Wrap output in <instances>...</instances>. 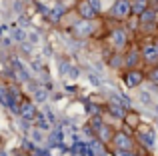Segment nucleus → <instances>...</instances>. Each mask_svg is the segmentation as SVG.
<instances>
[{
	"label": "nucleus",
	"instance_id": "nucleus-1",
	"mask_svg": "<svg viewBox=\"0 0 158 156\" xmlns=\"http://www.w3.org/2000/svg\"><path fill=\"white\" fill-rule=\"evenodd\" d=\"M92 28H94L92 20L82 18V20H78V22L74 24L72 34H74V36H78V38H86V36H90V34H92Z\"/></svg>",
	"mask_w": 158,
	"mask_h": 156
},
{
	"label": "nucleus",
	"instance_id": "nucleus-4",
	"mask_svg": "<svg viewBox=\"0 0 158 156\" xmlns=\"http://www.w3.org/2000/svg\"><path fill=\"white\" fill-rule=\"evenodd\" d=\"M128 12H132V6L126 2V0H118V2L114 4V8H112V14L118 16V18H124Z\"/></svg>",
	"mask_w": 158,
	"mask_h": 156
},
{
	"label": "nucleus",
	"instance_id": "nucleus-15",
	"mask_svg": "<svg viewBox=\"0 0 158 156\" xmlns=\"http://www.w3.org/2000/svg\"><path fill=\"white\" fill-rule=\"evenodd\" d=\"M14 40H24V32L22 30H16L14 32Z\"/></svg>",
	"mask_w": 158,
	"mask_h": 156
},
{
	"label": "nucleus",
	"instance_id": "nucleus-6",
	"mask_svg": "<svg viewBox=\"0 0 158 156\" xmlns=\"http://www.w3.org/2000/svg\"><path fill=\"white\" fill-rule=\"evenodd\" d=\"M124 80H126L128 86H138L140 82H142V72L130 70V72H126V74H124Z\"/></svg>",
	"mask_w": 158,
	"mask_h": 156
},
{
	"label": "nucleus",
	"instance_id": "nucleus-13",
	"mask_svg": "<svg viewBox=\"0 0 158 156\" xmlns=\"http://www.w3.org/2000/svg\"><path fill=\"white\" fill-rule=\"evenodd\" d=\"M122 32H114V38H112V42H114L116 44V46H122V44L124 42H126V38H122Z\"/></svg>",
	"mask_w": 158,
	"mask_h": 156
},
{
	"label": "nucleus",
	"instance_id": "nucleus-14",
	"mask_svg": "<svg viewBox=\"0 0 158 156\" xmlns=\"http://www.w3.org/2000/svg\"><path fill=\"white\" fill-rule=\"evenodd\" d=\"M124 120H128V124H130V126H136L138 118H136V114H128V116H124Z\"/></svg>",
	"mask_w": 158,
	"mask_h": 156
},
{
	"label": "nucleus",
	"instance_id": "nucleus-9",
	"mask_svg": "<svg viewBox=\"0 0 158 156\" xmlns=\"http://www.w3.org/2000/svg\"><path fill=\"white\" fill-rule=\"evenodd\" d=\"M130 6H132V12H134V14H142L148 8V4H146V0H134V4H130Z\"/></svg>",
	"mask_w": 158,
	"mask_h": 156
},
{
	"label": "nucleus",
	"instance_id": "nucleus-7",
	"mask_svg": "<svg viewBox=\"0 0 158 156\" xmlns=\"http://www.w3.org/2000/svg\"><path fill=\"white\" fill-rule=\"evenodd\" d=\"M114 140H116V144H118L120 148H124V146H126V148H132V142H130V138H128L124 132H118V134L114 136Z\"/></svg>",
	"mask_w": 158,
	"mask_h": 156
},
{
	"label": "nucleus",
	"instance_id": "nucleus-16",
	"mask_svg": "<svg viewBox=\"0 0 158 156\" xmlns=\"http://www.w3.org/2000/svg\"><path fill=\"white\" fill-rule=\"evenodd\" d=\"M150 78H152V80H154V82H158V68H156V70H152Z\"/></svg>",
	"mask_w": 158,
	"mask_h": 156
},
{
	"label": "nucleus",
	"instance_id": "nucleus-11",
	"mask_svg": "<svg viewBox=\"0 0 158 156\" xmlns=\"http://www.w3.org/2000/svg\"><path fill=\"white\" fill-rule=\"evenodd\" d=\"M108 110H110L116 118H124V116H126V114H124V110L120 108V106H114V104H112V106H108Z\"/></svg>",
	"mask_w": 158,
	"mask_h": 156
},
{
	"label": "nucleus",
	"instance_id": "nucleus-2",
	"mask_svg": "<svg viewBox=\"0 0 158 156\" xmlns=\"http://www.w3.org/2000/svg\"><path fill=\"white\" fill-rule=\"evenodd\" d=\"M18 114L24 118V120H34L36 116H38V112H36V106L32 104V102H20V108H18Z\"/></svg>",
	"mask_w": 158,
	"mask_h": 156
},
{
	"label": "nucleus",
	"instance_id": "nucleus-3",
	"mask_svg": "<svg viewBox=\"0 0 158 156\" xmlns=\"http://www.w3.org/2000/svg\"><path fill=\"white\" fill-rule=\"evenodd\" d=\"M78 14H80L82 18H86V20H92L98 12L94 10V6L90 4V0H82V2L78 4Z\"/></svg>",
	"mask_w": 158,
	"mask_h": 156
},
{
	"label": "nucleus",
	"instance_id": "nucleus-12",
	"mask_svg": "<svg viewBox=\"0 0 158 156\" xmlns=\"http://www.w3.org/2000/svg\"><path fill=\"white\" fill-rule=\"evenodd\" d=\"M136 58H138V52H136V50H132V54L126 58V66H128V68H134V64H136Z\"/></svg>",
	"mask_w": 158,
	"mask_h": 156
},
{
	"label": "nucleus",
	"instance_id": "nucleus-10",
	"mask_svg": "<svg viewBox=\"0 0 158 156\" xmlns=\"http://www.w3.org/2000/svg\"><path fill=\"white\" fill-rule=\"evenodd\" d=\"M154 18H156V12L154 10H148V8L140 14V20H142V22H152Z\"/></svg>",
	"mask_w": 158,
	"mask_h": 156
},
{
	"label": "nucleus",
	"instance_id": "nucleus-5",
	"mask_svg": "<svg viewBox=\"0 0 158 156\" xmlns=\"http://www.w3.org/2000/svg\"><path fill=\"white\" fill-rule=\"evenodd\" d=\"M142 56H144V58H146L150 64L158 62V46H156V44H148V46H144Z\"/></svg>",
	"mask_w": 158,
	"mask_h": 156
},
{
	"label": "nucleus",
	"instance_id": "nucleus-8",
	"mask_svg": "<svg viewBox=\"0 0 158 156\" xmlns=\"http://www.w3.org/2000/svg\"><path fill=\"white\" fill-rule=\"evenodd\" d=\"M98 138H100L102 142H108L112 138V128H108V126H98Z\"/></svg>",
	"mask_w": 158,
	"mask_h": 156
}]
</instances>
